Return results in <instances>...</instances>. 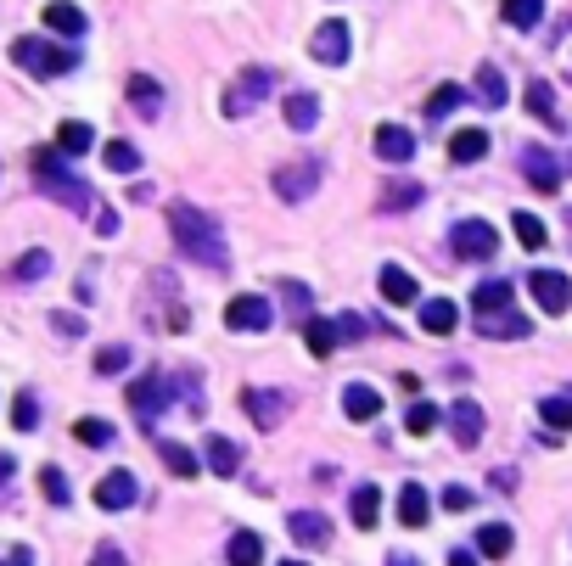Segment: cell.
I'll list each match as a JSON object with an SVG mask.
<instances>
[{
    "label": "cell",
    "mask_w": 572,
    "mask_h": 566,
    "mask_svg": "<svg viewBox=\"0 0 572 566\" xmlns=\"http://www.w3.org/2000/svg\"><path fill=\"white\" fill-rule=\"evenodd\" d=\"M169 236H174V247H180L191 264L219 269V275L230 269V247H225V230H219V219H208V213L191 208V202H169Z\"/></svg>",
    "instance_id": "6da1fadb"
},
{
    "label": "cell",
    "mask_w": 572,
    "mask_h": 566,
    "mask_svg": "<svg viewBox=\"0 0 572 566\" xmlns=\"http://www.w3.org/2000/svg\"><path fill=\"white\" fill-rule=\"evenodd\" d=\"M12 426L17 432H34V426H40V404H34V393H23L12 404Z\"/></svg>",
    "instance_id": "bcb514c9"
},
{
    "label": "cell",
    "mask_w": 572,
    "mask_h": 566,
    "mask_svg": "<svg viewBox=\"0 0 572 566\" xmlns=\"http://www.w3.org/2000/svg\"><path fill=\"white\" fill-rule=\"evenodd\" d=\"M505 303H511V281H483L472 292V309L477 314H494V309H505Z\"/></svg>",
    "instance_id": "e575fe53"
},
{
    "label": "cell",
    "mask_w": 572,
    "mask_h": 566,
    "mask_svg": "<svg viewBox=\"0 0 572 566\" xmlns=\"http://www.w3.org/2000/svg\"><path fill=\"white\" fill-rule=\"evenodd\" d=\"M51 326H57L62 337H79V331H85V320H79V314H68V309H57V314H51Z\"/></svg>",
    "instance_id": "816d5d0a"
},
{
    "label": "cell",
    "mask_w": 572,
    "mask_h": 566,
    "mask_svg": "<svg viewBox=\"0 0 572 566\" xmlns=\"http://www.w3.org/2000/svg\"><path fill=\"white\" fill-rule=\"evenodd\" d=\"M449 247H455V258H466V264H483V258H494L500 236H494V225H483V219H460Z\"/></svg>",
    "instance_id": "8992f818"
},
{
    "label": "cell",
    "mask_w": 572,
    "mask_h": 566,
    "mask_svg": "<svg viewBox=\"0 0 572 566\" xmlns=\"http://www.w3.org/2000/svg\"><path fill=\"white\" fill-rule=\"evenodd\" d=\"M303 342H309V354L326 359L331 348L343 342V337H337V320H309V314H303Z\"/></svg>",
    "instance_id": "f546056e"
},
{
    "label": "cell",
    "mask_w": 572,
    "mask_h": 566,
    "mask_svg": "<svg viewBox=\"0 0 572 566\" xmlns=\"http://www.w3.org/2000/svg\"><path fill=\"white\" fill-rule=\"evenodd\" d=\"M511 225H516V241H522V247H528V253H539L544 241H550V230H544L539 219H533V213H516Z\"/></svg>",
    "instance_id": "f35d334b"
},
{
    "label": "cell",
    "mask_w": 572,
    "mask_h": 566,
    "mask_svg": "<svg viewBox=\"0 0 572 566\" xmlns=\"http://www.w3.org/2000/svg\"><path fill=\"white\" fill-rule=\"evenodd\" d=\"M12 477V454H0V482Z\"/></svg>",
    "instance_id": "db71d44e"
},
{
    "label": "cell",
    "mask_w": 572,
    "mask_h": 566,
    "mask_svg": "<svg viewBox=\"0 0 572 566\" xmlns=\"http://www.w3.org/2000/svg\"><path fill=\"white\" fill-rule=\"evenodd\" d=\"M45 275H51V253H45V247H34V253H23L12 264V281L17 286H34V281H45Z\"/></svg>",
    "instance_id": "d6a6232c"
},
{
    "label": "cell",
    "mask_w": 572,
    "mask_h": 566,
    "mask_svg": "<svg viewBox=\"0 0 572 566\" xmlns=\"http://www.w3.org/2000/svg\"><path fill=\"white\" fill-rule=\"evenodd\" d=\"M343 415H348V421H376V415H382V398H376V387L348 382V387H343Z\"/></svg>",
    "instance_id": "ffe728a7"
},
{
    "label": "cell",
    "mask_w": 572,
    "mask_h": 566,
    "mask_svg": "<svg viewBox=\"0 0 572 566\" xmlns=\"http://www.w3.org/2000/svg\"><path fill=\"white\" fill-rule=\"evenodd\" d=\"M348 516H354V527H365V533L376 527V516H382V494H376L371 482H365V488H354V499H348Z\"/></svg>",
    "instance_id": "f1b7e54d"
},
{
    "label": "cell",
    "mask_w": 572,
    "mask_h": 566,
    "mask_svg": "<svg viewBox=\"0 0 572 566\" xmlns=\"http://www.w3.org/2000/svg\"><path fill=\"white\" fill-rule=\"evenodd\" d=\"M427 516H432L427 488H421V482H404V488H399V522L404 527H427Z\"/></svg>",
    "instance_id": "d4e9b609"
},
{
    "label": "cell",
    "mask_w": 572,
    "mask_h": 566,
    "mask_svg": "<svg viewBox=\"0 0 572 566\" xmlns=\"http://www.w3.org/2000/svg\"><path fill=\"white\" fill-rule=\"evenodd\" d=\"M472 101H483V107H505V73L494 68V62L477 68V96Z\"/></svg>",
    "instance_id": "1f68e13d"
},
{
    "label": "cell",
    "mask_w": 572,
    "mask_h": 566,
    "mask_svg": "<svg viewBox=\"0 0 572 566\" xmlns=\"http://www.w3.org/2000/svg\"><path fill=\"white\" fill-rule=\"evenodd\" d=\"M337 337H343V342L365 337V314H337Z\"/></svg>",
    "instance_id": "681fc988"
},
{
    "label": "cell",
    "mask_w": 572,
    "mask_h": 566,
    "mask_svg": "<svg viewBox=\"0 0 572 566\" xmlns=\"http://www.w3.org/2000/svg\"><path fill=\"white\" fill-rule=\"evenodd\" d=\"M281 113H286V129H292V135H309V129L320 124V101L309 96V90H292V96L281 101Z\"/></svg>",
    "instance_id": "e0dca14e"
},
{
    "label": "cell",
    "mask_w": 572,
    "mask_h": 566,
    "mask_svg": "<svg viewBox=\"0 0 572 566\" xmlns=\"http://www.w3.org/2000/svg\"><path fill=\"white\" fill-rule=\"evenodd\" d=\"M281 303H286V309H292V314H298V320H303V314H309V303H315V298H309V286L286 281V286H281Z\"/></svg>",
    "instance_id": "c3c4849f"
},
{
    "label": "cell",
    "mask_w": 572,
    "mask_h": 566,
    "mask_svg": "<svg viewBox=\"0 0 572 566\" xmlns=\"http://www.w3.org/2000/svg\"><path fill=\"white\" fill-rule=\"evenodd\" d=\"M528 286H533V298H539L544 314H567L572 309V281L561 275V269H533Z\"/></svg>",
    "instance_id": "9c48e42d"
},
{
    "label": "cell",
    "mask_w": 572,
    "mask_h": 566,
    "mask_svg": "<svg viewBox=\"0 0 572 566\" xmlns=\"http://www.w3.org/2000/svg\"><path fill=\"white\" fill-rule=\"evenodd\" d=\"M225 326H230V331H270V326H275L270 298H258V292H242V298H230Z\"/></svg>",
    "instance_id": "52a82bcc"
},
{
    "label": "cell",
    "mask_w": 572,
    "mask_h": 566,
    "mask_svg": "<svg viewBox=\"0 0 572 566\" xmlns=\"http://www.w3.org/2000/svg\"><path fill=\"white\" fill-rule=\"evenodd\" d=\"M415 202H421V185H415V180H387L382 197H376V208H382V213H404V208H415Z\"/></svg>",
    "instance_id": "4316f807"
},
{
    "label": "cell",
    "mask_w": 572,
    "mask_h": 566,
    "mask_svg": "<svg viewBox=\"0 0 572 566\" xmlns=\"http://www.w3.org/2000/svg\"><path fill=\"white\" fill-rule=\"evenodd\" d=\"M0 505H6V499H0Z\"/></svg>",
    "instance_id": "11a10c76"
},
{
    "label": "cell",
    "mask_w": 572,
    "mask_h": 566,
    "mask_svg": "<svg viewBox=\"0 0 572 566\" xmlns=\"http://www.w3.org/2000/svg\"><path fill=\"white\" fill-rule=\"evenodd\" d=\"M449 432H455L460 449H477V443H483V404L455 398V404H449Z\"/></svg>",
    "instance_id": "7c38bea8"
},
{
    "label": "cell",
    "mask_w": 572,
    "mask_h": 566,
    "mask_svg": "<svg viewBox=\"0 0 572 566\" xmlns=\"http://www.w3.org/2000/svg\"><path fill=\"white\" fill-rule=\"evenodd\" d=\"M101 157H107V169H113V174H135V169H141V152H135L129 141H107V152H101Z\"/></svg>",
    "instance_id": "8d00e7d4"
},
{
    "label": "cell",
    "mask_w": 572,
    "mask_h": 566,
    "mask_svg": "<svg viewBox=\"0 0 572 566\" xmlns=\"http://www.w3.org/2000/svg\"><path fill=\"white\" fill-rule=\"evenodd\" d=\"M404 426H410L415 438H427L432 426H438V404H427V398H421V404H410V415H404Z\"/></svg>",
    "instance_id": "7bdbcfd3"
},
{
    "label": "cell",
    "mask_w": 572,
    "mask_h": 566,
    "mask_svg": "<svg viewBox=\"0 0 572 566\" xmlns=\"http://www.w3.org/2000/svg\"><path fill=\"white\" fill-rule=\"evenodd\" d=\"M477 331L494 337V342H516V337H528V331H533V320L505 303V309H494V314H477Z\"/></svg>",
    "instance_id": "4fadbf2b"
},
{
    "label": "cell",
    "mask_w": 572,
    "mask_h": 566,
    "mask_svg": "<svg viewBox=\"0 0 572 566\" xmlns=\"http://www.w3.org/2000/svg\"><path fill=\"white\" fill-rule=\"evenodd\" d=\"M309 51H315V62H326V68H343V62H348V23H343V17L320 23L315 40H309Z\"/></svg>",
    "instance_id": "8fae6325"
},
{
    "label": "cell",
    "mask_w": 572,
    "mask_h": 566,
    "mask_svg": "<svg viewBox=\"0 0 572 566\" xmlns=\"http://www.w3.org/2000/svg\"><path fill=\"white\" fill-rule=\"evenodd\" d=\"M376 286H382V298H387V303H399V309H404V303H415V298H421L415 275H410V269H399V264H387V269H382V281H376Z\"/></svg>",
    "instance_id": "7402d4cb"
},
{
    "label": "cell",
    "mask_w": 572,
    "mask_h": 566,
    "mask_svg": "<svg viewBox=\"0 0 572 566\" xmlns=\"http://www.w3.org/2000/svg\"><path fill=\"white\" fill-rule=\"evenodd\" d=\"M455 320H460V309L449 298H432V303H421V326L432 331V337H449L455 331Z\"/></svg>",
    "instance_id": "83f0119b"
},
{
    "label": "cell",
    "mask_w": 572,
    "mask_h": 566,
    "mask_svg": "<svg viewBox=\"0 0 572 566\" xmlns=\"http://www.w3.org/2000/svg\"><path fill=\"white\" fill-rule=\"evenodd\" d=\"M376 157H382V163H410V157H415V135H410V129H399V124H382V129H376Z\"/></svg>",
    "instance_id": "ac0fdd59"
},
{
    "label": "cell",
    "mask_w": 572,
    "mask_h": 566,
    "mask_svg": "<svg viewBox=\"0 0 572 566\" xmlns=\"http://www.w3.org/2000/svg\"><path fill=\"white\" fill-rule=\"evenodd\" d=\"M270 185H275V197L281 202H303L320 185V163H286V169H275Z\"/></svg>",
    "instance_id": "30bf717a"
},
{
    "label": "cell",
    "mask_w": 572,
    "mask_h": 566,
    "mask_svg": "<svg viewBox=\"0 0 572 566\" xmlns=\"http://www.w3.org/2000/svg\"><path fill=\"white\" fill-rule=\"evenodd\" d=\"M158 454H163V466H169L174 477H197V466H202L197 454H191V449H180V443H163Z\"/></svg>",
    "instance_id": "74e56055"
},
{
    "label": "cell",
    "mask_w": 572,
    "mask_h": 566,
    "mask_svg": "<svg viewBox=\"0 0 572 566\" xmlns=\"http://www.w3.org/2000/svg\"><path fill=\"white\" fill-rule=\"evenodd\" d=\"M129 410H135V421H141V426H158V415L174 410V404H169V376H158V370L141 376V382L129 387Z\"/></svg>",
    "instance_id": "5b68a950"
},
{
    "label": "cell",
    "mask_w": 572,
    "mask_h": 566,
    "mask_svg": "<svg viewBox=\"0 0 572 566\" xmlns=\"http://www.w3.org/2000/svg\"><path fill=\"white\" fill-rule=\"evenodd\" d=\"M225 555H230L236 566H253V561H264V538H258V533H236Z\"/></svg>",
    "instance_id": "d590c367"
},
{
    "label": "cell",
    "mask_w": 572,
    "mask_h": 566,
    "mask_svg": "<svg viewBox=\"0 0 572 566\" xmlns=\"http://www.w3.org/2000/svg\"><path fill=\"white\" fill-rule=\"evenodd\" d=\"M40 488L51 494V505H68V499H73V494H68V477H62L57 466H45V471H40Z\"/></svg>",
    "instance_id": "7dc6e473"
},
{
    "label": "cell",
    "mask_w": 572,
    "mask_h": 566,
    "mask_svg": "<svg viewBox=\"0 0 572 566\" xmlns=\"http://www.w3.org/2000/svg\"><path fill=\"white\" fill-rule=\"evenodd\" d=\"M96 370H101V376H124V370H129V348H124V342L101 348V354H96Z\"/></svg>",
    "instance_id": "f6af8a7d"
},
{
    "label": "cell",
    "mask_w": 572,
    "mask_h": 566,
    "mask_svg": "<svg viewBox=\"0 0 572 566\" xmlns=\"http://www.w3.org/2000/svg\"><path fill=\"white\" fill-rule=\"evenodd\" d=\"M73 438H79V443H90V449H107V443H113L118 432H113L107 421H79V426H73Z\"/></svg>",
    "instance_id": "ee69618b"
},
{
    "label": "cell",
    "mask_w": 572,
    "mask_h": 566,
    "mask_svg": "<svg viewBox=\"0 0 572 566\" xmlns=\"http://www.w3.org/2000/svg\"><path fill=\"white\" fill-rule=\"evenodd\" d=\"M90 213H96V230H101V236H118V213H113V208H90Z\"/></svg>",
    "instance_id": "f5cc1de1"
},
{
    "label": "cell",
    "mask_w": 572,
    "mask_h": 566,
    "mask_svg": "<svg viewBox=\"0 0 572 566\" xmlns=\"http://www.w3.org/2000/svg\"><path fill=\"white\" fill-rule=\"evenodd\" d=\"M129 101H135L141 118H158L163 113V85L152 79V73H129Z\"/></svg>",
    "instance_id": "44dd1931"
},
{
    "label": "cell",
    "mask_w": 572,
    "mask_h": 566,
    "mask_svg": "<svg viewBox=\"0 0 572 566\" xmlns=\"http://www.w3.org/2000/svg\"><path fill=\"white\" fill-rule=\"evenodd\" d=\"M511 527L505 522H494V527H483V533H477V555H483V561H505V555H511Z\"/></svg>",
    "instance_id": "4dcf8cb0"
},
{
    "label": "cell",
    "mask_w": 572,
    "mask_h": 566,
    "mask_svg": "<svg viewBox=\"0 0 572 566\" xmlns=\"http://www.w3.org/2000/svg\"><path fill=\"white\" fill-rule=\"evenodd\" d=\"M539 415H544V426H556V432H572V398H544Z\"/></svg>",
    "instance_id": "b9f144b4"
},
{
    "label": "cell",
    "mask_w": 572,
    "mask_h": 566,
    "mask_svg": "<svg viewBox=\"0 0 572 566\" xmlns=\"http://www.w3.org/2000/svg\"><path fill=\"white\" fill-rule=\"evenodd\" d=\"M34 180H40V191H45V197H51V202H62L68 213H90V208H96L90 185L79 180V174H73L68 163H62V152H57V146H40V152H34Z\"/></svg>",
    "instance_id": "7a4b0ae2"
},
{
    "label": "cell",
    "mask_w": 572,
    "mask_h": 566,
    "mask_svg": "<svg viewBox=\"0 0 572 566\" xmlns=\"http://www.w3.org/2000/svg\"><path fill=\"white\" fill-rule=\"evenodd\" d=\"M500 17L511 23V29H539V17H544V0H505Z\"/></svg>",
    "instance_id": "836d02e7"
},
{
    "label": "cell",
    "mask_w": 572,
    "mask_h": 566,
    "mask_svg": "<svg viewBox=\"0 0 572 566\" xmlns=\"http://www.w3.org/2000/svg\"><path fill=\"white\" fill-rule=\"evenodd\" d=\"M449 157H455V163H483L488 129H455V135H449Z\"/></svg>",
    "instance_id": "cb8c5ba5"
},
{
    "label": "cell",
    "mask_w": 572,
    "mask_h": 566,
    "mask_svg": "<svg viewBox=\"0 0 572 566\" xmlns=\"http://www.w3.org/2000/svg\"><path fill=\"white\" fill-rule=\"evenodd\" d=\"M90 146H96V129L79 124V118H68V124L57 129V152H62V157H85Z\"/></svg>",
    "instance_id": "484cf974"
},
{
    "label": "cell",
    "mask_w": 572,
    "mask_h": 566,
    "mask_svg": "<svg viewBox=\"0 0 572 566\" xmlns=\"http://www.w3.org/2000/svg\"><path fill=\"white\" fill-rule=\"evenodd\" d=\"M202 466L214 471V477H236V471H242V449L230 438H208L202 443Z\"/></svg>",
    "instance_id": "d6986e66"
},
{
    "label": "cell",
    "mask_w": 572,
    "mask_h": 566,
    "mask_svg": "<svg viewBox=\"0 0 572 566\" xmlns=\"http://www.w3.org/2000/svg\"><path fill=\"white\" fill-rule=\"evenodd\" d=\"M444 505H449V510H472V505H477V494L455 482V488H444Z\"/></svg>",
    "instance_id": "f907efd6"
},
{
    "label": "cell",
    "mask_w": 572,
    "mask_h": 566,
    "mask_svg": "<svg viewBox=\"0 0 572 566\" xmlns=\"http://www.w3.org/2000/svg\"><path fill=\"white\" fill-rule=\"evenodd\" d=\"M460 101H466V90H460V85H438V90H432V101H427V118H449Z\"/></svg>",
    "instance_id": "ab89813d"
},
{
    "label": "cell",
    "mask_w": 572,
    "mask_h": 566,
    "mask_svg": "<svg viewBox=\"0 0 572 566\" xmlns=\"http://www.w3.org/2000/svg\"><path fill=\"white\" fill-rule=\"evenodd\" d=\"M12 62L23 73H34V79H57V73L79 68V51H73L68 40H34V34H23V40L12 45Z\"/></svg>",
    "instance_id": "3957f363"
},
{
    "label": "cell",
    "mask_w": 572,
    "mask_h": 566,
    "mask_svg": "<svg viewBox=\"0 0 572 566\" xmlns=\"http://www.w3.org/2000/svg\"><path fill=\"white\" fill-rule=\"evenodd\" d=\"M528 113H539L544 124H561V118H556V101H550V85H544V79H533V85H528Z\"/></svg>",
    "instance_id": "60d3db41"
},
{
    "label": "cell",
    "mask_w": 572,
    "mask_h": 566,
    "mask_svg": "<svg viewBox=\"0 0 572 566\" xmlns=\"http://www.w3.org/2000/svg\"><path fill=\"white\" fill-rule=\"evenodd\" d=\"M522 174L533 180V191H544V197H556L561 191V163H556V152L550 146H522Z\"/></svg>",
    "instance_id": "ba28073f"
},
{
    "label": "cell",
    "mask_w": 572,
    "mask_h": 566,
    "mask_svg": "<svg viewBox=\"0 0 572 566\" xmlns=\"http://www.w3.org/2000/svg\"><path fill=\"white\" fill-rule=\"evenodd\" d=\"M286 533L298 538V544H309V550L331 544V522L320 516V510H292V516H286Z\"/></svg>",
    "instance_id": "2e32d148"
},
{
    "label": "cell",
    "mask_w": 572,
    "mask_h": 566,
    "mask_svg": "<svg viewBox=\"0 0 572 566\" xmlns=\"http://www.w3.org/2000/svg\"><path fill=\"white\" fill-rule=\"evenodd\" d=\"M242 404H247V415H253V426L258 432H275V426H281V415H286V393H258V387H247L242 393Z\"/></svg>",
    "instance_id": "9a60e30c"
},
{
    "label": "cell",
    "mask_w": 572,
    "mask_h": 566,
    "mask_svg": "<svg viewBox=\"0 0 572 566\" xmlns=\"http://www.w3.org/2000/svg\"><path fill=\"white\" fill-rule=\"evenodd\" d=\"M141 499V482L129 477V471H107V477L96 482V505L101 510H129Z\"/></svg>",
    "instance_id": "5bb4252c"
},
{
    "label": "cell",
    "mask_w": 572,
    "mask_h": 566,
    "mask_svg": "<svg viewBox=\"0 0 572 566\" xmlns=\"http://www.w3.org/2000/svg\"><path fill=\"white\" fill-rule=\"evenodd\" d=\"M275 90V73L270 68H242L236 73V85L225 90V118H247L258 113V101Z\"/></svg>",
    "instance_id": "277c9868"
},
{
    "label": "cell",
    "mask_w": 572,
    "mask_h": 566,
    "mask_svg": "<svg viewBox=\"0 0 572 566\" xmlns=\"http://www.w3.org/2000/svg\"><path fill=\"white\" fill-rule=\"evenodd\" d=\"M45 29L62 34V40H79V34H85V12L68 6V0H51V6H45Z\"/></svg>",
    "instance_id": "603a6c76"
}]
</instances>
